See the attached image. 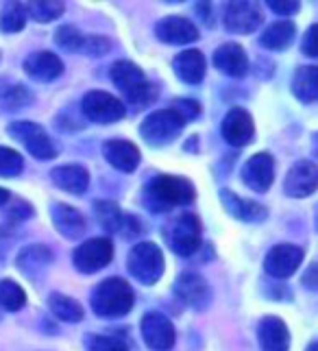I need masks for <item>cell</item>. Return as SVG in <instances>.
<instances>
[{"instance_id": "cell-1", "label": "cell", "mask_w": 318, "mask_h": 351, "mask_svg": "<svg viewBox=\"0 0 318 351\" xmlns=\"http://www.w3.org/2000/svg\"><path fill=\"white\" fill-rule=\"evenodd\" d=\"M197 197L192 181L175 175H159L146 188V203L151 210H170L179 205H190Z\"/></svg>"}, {"instance_id": "cell-2", "label": "cell", "mask_w": 318, "mask_h": 351, "mask_svg": "<svg viewBox=\"0 0 318 351\" xmlns=\"http://www.w3.org/2000/svg\"><path fill=\"white\" fill-rule=\"evenodd\" d=\"M133 301H136V297H133L131 286L120 277H109V280L96 286L92 295V310L96 317L118 319L131 312Z\"/></svg>"}, {"instance_id": "cell-3", "label": "cell", "mask_w": 318, "mask_h": 351, "mask_svg": "<svg viewBox=\"0 0 318 351\" xmlns=\"http://www.w3.org/2000/svg\"><path fill=\"white\" fill-rule=\"evenodd\" d=\"M112 81L116 83V88L127 96L129 103L140 110V107L151 105L155 99V88L151 86V81L146 79L140 66L127 59H120L112 66Z\"/></svg>"}, {"instance_id": "cell-4", "label": "cell", "mask_w": 318, "mask_h": 351, "mask_svg": "<svg viewBox=\"0 0 318 351\" xmlns=\"http://www.w3.org/2000/svg\"><path fill=\"white\" fill-rule=\"evenodd\" d=\"M164 238L177 256L190 258L201 247V221L190 212L177 214L164 227Z\"/></svg>"}, {"instance_id": "cell-5", "label": "cell", "mask_w": 318, "mask_h": 351, "mask_svg": "<svg viewBox=\"0 0 318 351\" xmlns=\"http://www.w3.org/2000/svg\"><path fill=\"white\" fill-rule=\"evenodd\" d=\"M127 266L138 282L151 286L164 275V253L155 242H140L131 249Z\"/></svg>"}, {"instance_id": "cell-6", "label": "cell", "mask_w": 318, "mask_h": 351, "mask_svg": "<svg viewBox=\"0 0 318 351\" xmlns=\"http://www.w3.org/2000/svg\"><path fill=\"white\" fill-rule=\"evenodd\" d=\"M183 125L186 123L173 110H162L146 116V120L140 127V136L151 147H166V144L175 142L181 136Z\"/></svg>"}, {"instance_id": "cell-7", "label": "cell", "mask_w": 318, "mask_h": 351, "mask_svg": "<svg viewBox=\"0 0 318 351\" xmlns=\"http://www.w3.org/2000/svg\"><path fill=\"white\" fill-rule=\"evenodd\" d=\"M7 133L14 140H18L20 144H24V149H27L33 157H38V160H55L59 153L53 140L48 138V133L40 125L29 123V120L11 123L7 127Z\"/></svg>"}, {"instance_id": "cell-8", "label": "cell", "mask_w": 318, "mask_h": 351, "mask_svg": "<svg viewBox=\"0 0 318 351\" xmlns=\"http://www.w3.org/2000/svg\"><path fill=\"white\" fill-rule=\"evenodd\" d=\"M81 110H83L85 118H88L90 123H96V125L118 123V120H122L127 114V107L122 105L116 96L107 94L103 90H94V92L85 94L83 103H81Z\"/></svg>"}, {"instance_id": "cell-9", "label": "cell", "mask_w": 318, "mask_h": 351, "mask_svg": "<svg viewBox=\"0 0 318 351\" xmlns=\"http://www.w3.org/2000/svg\"><path fill=\"white\" fill-rule=\"evenodd\" d=\"M112 258H114V247H112V240H107V238L85 240L83 245H79L75 253H72L75 269L85 275L105 269V266L112 262Z\"/></svg>"}, {"instance_id": "cell-10", "label": "cell", "mask_w": 318, "mask_h": 351, "mask_svg": "<svg viewBox=\"0 0 318 351\" xmlns=\"http://www.w3.org/2000/svg\"><path fill=\"white\" fill-rule=\"evenodd\" d=\"M142 338L153 351H170L175 345V328L162 312H149L142 319Z\"/></svg>"}, {"instance_id": "cell-11", "label": "cell", "mask_w": 318, "mask_h": 351, "mask_svg": "<svg viewBox=\"0 0 318 351\" xmlns=\"http://www.w3.org/2000/svg\"><path fill=\"white\" fill-rule=\"evenodd\" d=\"M264 22L262 9L255 3H229L225 9V29L229 33L249 35Z\"/></svg>"}, {"instance_id": "cell-12", "label": "cell", "mask_w": 318, "mask_h": 351, "mask_svg": "<svg viewBox=\"0 0 318 351\" xmlns=\"http://www.w3.org/2000/svg\"><path fill=\"white\" fill-rule=\"evenodd\" d=\"M303 256H305V251L297 245H277L268 251V256L264 260V269L271 277L286 280V277H290L299 269Z\"/></svg>"}, {"instance_id": "cell-13", "label": "cell", "mask_w": 318, "mask_h": 351, "mask_svg": "<svg viewBox=\"0 0 318 351\" xmlns=\"http://www.w3.org/2000/svg\"><path fill=\"white\" fill-rule=\"evenodd\" d=\"M220 131H223V138L231 144V147H244V144H249L253 140L255 125H253V118L247 110L234 107V110L227 112Z\"/></svg>"}, {"instance_id": "cell-14", "label": "cell", "mask_w": 318, "mask_h": 351, "mask_svg": "<svg viewBox=\"0 0 318 351\" xmlns=\"http://www.w3.org/2000/svg\"><path fill=\"white\" fill-rule=\"evenodd\" d=\"M242 179L251 190L255 192H268L275 179V162L268 153H258L244 164L242 168Z\"/></svg>"}, {"instance_id": "cell-15", "label": "cell", "mask_w": 318, "mask_h": 351, "mask_svg": "<svg viewBox=\"0 0 318 351\" xmlns=\"http://www.w3.org/2000/svg\"><path fill=\"white\" fill-rule=\"evenodd\" d=\"M175 295L179 297V301H183L188 308L194 310H203L210 304V286L197 273H183L177 284H175Z\"/></svg>"}, {"instance_id": "cell-16", "label": "cell", "mask_w": 318, "mask_h": 351, "mask_svg": "<svg viewBox=\"0 0 318 351\" xmlns=\"http://www.w3.org/2000/svg\"><path fill=\"white\" fill-rule=\"evenodd\" d=\"M316 184H318L316 166L312 162L303 160V162H297L288 171L284 190H286V195L292 197V199H305V197H310L312 192L316 190Z\"/></svg>"}, {"instance_id": "cell-17", "label": "cell", "mask_w": 318, "mask_h": 351, "mask_svg": "<svg viewBox=\"0 0 318 351\" xmlns=\"http://www.w3.org/2000/svg\"><path fill=\"white\" fill-rule=\"evenodd\" d=\"M157 38L166 42V44H192L199 40V29L188 18H181V16H168L164 20L157 22L155 27Z\"/></svg>"}, {"instance_id": "cell-18", "label": "cell", "mask_w": 318, "mask_h": 351, "mask_svg": "<svg viewBox=\"0 0 318 351\" xmlns=\"http://www.w3.org/2000/svg\"><path fill=\"white\" fill-rule=\"evenodd\" d=\"M24 72L40 83H51L64 75V62H61L55 53H48V51L33 53L27 57V62H24Z\"/></svg>"}, {"instance_id": "cell-19", "label": "cell", "mask_w": 318, "mask_h": 351, "mask_svg": "<svg viewBox=\"0 0 318 351\" xmlns=\"http://www.w3.org/2000/svg\"><path fill=\"white\" fill-rule=\"evenodd\" d=\"M105 160L120 173H133L140 164V151L129 140H109L103 144Z\"/></svg>"}, {"instance_id": "cell-20", "label": "cell", "mask_w": 318, "mask_h": 351, "mask_svg": "<svg viewBox=\"0 0 318 351\" xmlns=\"http://www.w3.org/2000/svg\"><path fill=\"white\" fill-rule=\"evenodd\" d=\"M220 201H223L229 216H234V219L244 221V223H262L268 216V210L264 205L242 199V197L234 195L231 190H220Z\"/></svg>"}, {"instance_id": "cell-21", "label": "cell", "mask_w": 318, "mask_h": 351, "mask_svg": "<svg viewBox=\"0 0 318 351\" xmlns=\"http://www.w3.org/2000/svg\"><path fill=\"white\" fill-rule=\"evenodd\" d=\"M258 338L262 351H288L290 349V332L286 323L277 317H266L258 325Z\"/></svg>"}, {"instance_id": "cell-22", "label": "cell", "mask_w": 318, "mask_h": 351, "mask_svg": "<svg viewBox=\"0 0 318 351\" xmlns=\"http://www.w3.org/2000/svg\"><path fill=\"white\" fill-rule=\"evenodd\" d=\"M53 225L57 227V232L68 238V240H77L85 234V219L83 214L66 203H55L53 205Z\"/></svg>"}, {"instance_id": "cell-23", "label": "cell", "mask_w": 318, "mask_h": 351, "mask_svg": "<svg viewBox=\"0 0 318 351\" xmlns=\"http://www.w3.org/2000/svg\"><path fill=\"white\" fill-rule=\"evenodd\" d=\"M214 66L225 72L227 77H244L249 70V59H247V53L242 51V46L238 44H223L214 53Z\"/></svg>"}, {"instance_id": "cell-24", "label": "cell", "mask_w": 318, "mask_h": 351, "mask_svg": "<svg viewBox=\"0 0 318 351\" xmlns=\"http://www.w3.org/2000/svg\"><path fill=\"white\" fill-rule=\"evenodd\" d=\"M173 68H175L177 77H179L183 83L197 86V83H201L203 77H205L207 64H205V57H203L201 51H183V53H179V55L175 57Z\"/></svg>"}, {"instance_id": "cell-25", "label": "cell", "mask_w": 318, "mask_h": 351, "mask_svg": "<svg viewBox=\"0 0 318 351\" xmlns=\"http://www.w3.org/2000/svg\"><path fill=\"white\" fill-rule=\"evenodd\" d=\"M53 184L70 195H83L90 186V173L83 166H59L53 168Z\"/></svg>"}, {"instance_id": "cell-26", "label": "cell", "mask_w": 318, "mask_h": 351, "mask_svg": "<svg viewBox=\"0 0 318 351\" xmlns=\"http://www.w3.org/2000/svg\"><path fill=\"white\" fill-rule=\"evenodd\" d=\"M51 264H53V253L44 245H31L27 249H22L18 256V269L29 277L40 275Z\"/></svg>"}, {"instance_id": "cell-27", "label": "cell", "mask_w": 318, "mask_h": 351, "mask_svg": "<svg viewBox=\"0 0 318 351\" xmlns=\"http://www.w3.org/2000/svg\"><path fill=\"white\" fill-rule=\"evenodd\" d=\"M292 92L301 103H314L318 96V70L316 66H303L295 72Z\"/></svg>"}, {"instance_id": "cell-28", "label": "cell", "mask_w": 318, "mask_h": 351, "mask_svg": "<svg viewBox=\"0 0 318 351\" xmlns=\"http://www.w3.org/2000/svg\"><path fill=\"white\" fill-rule=\"evenodd\" d=\"M295 24L288 22V20H281V22H273L271 27H268L264 33H262V46L268 48V51H284L292 44L295 40Z\"/></svg>"}, {"instance_id": "cell-29", "label": "cell", "mask_w": 318, "mask_h": 351, "mask_svg": "<svg viewBox=\"0 0 318 351\" xmlns=\"http://www.w3.org/2000/svg\"><path fill=\"white\" fill-rule=\"evenodd\" d=\"M48 308H51V312L57 319L66 321V323H79L83 319V308L79 306V301H75L68 295L53 293L48 297Z\"/></svg>"}, {"instance_id": "cell-30", "label": "cell", "mask_w": 318, "mask_h": 351, "mask_svg": "<svg viewBox=\"0 0 318 351\" xmlns=\"http://www.w3.org/2000/svg\"><path fill=\"white\" fill-rule=\"evenodd\" d=\"M96 210V219H99L101 227L105 232H120L122 229V221H125V214L120 212V208L112 201H99L94 205Z\"/></svg>"}, {"instance_id": "cell-31", "label": "cell", "mask_w": 318, "mask_h": 351, "mask_svg": "<svg viewBox=\"0 0 318 351\" xmlns=\"http://www.w3.org/2000/svg\"><path fill=\"white\" fill-rule=\"evenodd\" d=\"M64 3H57V0H35V3L24 5L27 16H31L35 22H53L64 14Z\"/></svg>"}, {"instance_id": "cell-32", "label": "cell", "mask_w": 318, "mask_h": 351, "mask_svg": "<svg viewBox=\"0 0 318 351\" xmlns=\"http://www.w3.org/2000/svg\"><path fill=\"white\" fill-rule=\"evenodd\" d=\"M24 304H27V295L16 284L14 280L0 282V308H5L7 312H18Z\"/></svg>"}, {"instance_id": "cell-33", "label": "cell", "mask_w": 318, "mask_h": 351, "mask_svg": "<svg viewBox=\"0 0 318 351\" xmlns=\"http://www.w3.org/2000/svg\"><path fill=\"white\" fill-rule=\"evenodd\" d=\"M27 24V11H24L22 3H9L3 9V16H0V31L3 33H18L24 29Z\"/></svg>"}, {"instance_id": "cell-34", "label": "cell", "mask_w": 318, "mask_h": 351, "mask_svg": "<svg viewBox=\"0 0 318 351\" xmlns=\"http://www.w3.org/2000/svg\"><path fill=\"white\" fill-rule=\"evenodd\" d=\"M83 42H85V35L79 29L70 27V24H64V27H59L55 31V44L66 53H81Z\"/></svg>"}, {"instance_id": "cell-35", "label": "cell", "mask_w": 318, "mask_h": 351, "mask_svg": "<svg viewBox=\"0 0 318 351\" xmlns=\"http://www.w3.org/2000/svg\"><path fill=\"white\" fill-rule=\"evenodd\" d=\"M31 103H33V92L24 86H14V88L5 90V94H3V110L5 112H18Z\"/></svg>"}, {"instance_id": "cell-36", "label": "cell", "mask_w": 318, "mask_h": 351, "mask_svg": "<svg viewBox=\"0 0 318 351\" xmlns=\"http://www.w3.org/2000/svg\"><path fill=\"white\" fill-rule=\"evenodd\" d=\"M22 168H24V160L18 151L0 147V177H16L22 173Z\"/></svg>"}, {"instance_id": "cell-37", "label": "cell", "mask_w": 318, "mask_h": 351, "mask_svg": "<svg viewBox=\"0 0 318 351\" xmlns=\"http://www.w3.org/2000/svg\"><path fill=\"white\" fill-rule=\"evenodd\" d=\"M90 351H129V345L120 336H107V334H94L88 338Z\"/></svg>"}, {"instance_id": "cell-38", "label": "cell", "mask_w": 318, "mask_h": 351, "mask_svg": "<svg viewBox=\"0 0 318 351\" xmlns=\"http://www.w3.org/2000/svg\"><path fill=\"white\" fill-rule=\"evenodd\" d=\"M183 123H188V120H194L199 114H201V105L197 101H190V99H181V101H175V105L170 107Z\"/></svg>"}, {"instance_id": "cell-39", "label": "cell", "mask_w": 318, "mask_h": 351, "mask_svg": "<svg viewBox=\"0 0 318 351\" xmlns=\"http://www.w3.org/2000/svg\"><path fill=\"white\" fill-rule=\"evenodd\" d=\"M109 48H112V44H109V40H107V38H101V35H92V38H85L81 53L99 57V55L109 53Z\"/></svg>"}, {"instance_id": "cell-40", "label": "cell", "mask_w": 318, "mask_h": 351, "mask_svg": "<svg viewBox=\"0 0 318 351\" xmlns=\"http://www.w3.org/2000/svg\"><path fill=\"white\" fill-rule=\"evenodd\" d=\"M266 5L279 16H295L301 9V3H297V0H268Z\"/></svg>"}, {"instance_id": "cell-41", "label": "cell", "mask_w": 318, "mask_h": 351, "mask_svg": "<svg viewBox=\"0 0 318 351\" xmlns=\"http://www.w3.org/2000/svg\"><path fill=\"white\" fill-rule=\"evenodd\" d=\"M7 216L11 221H27L33 216V208L29 203H24V201H14V205L9 208Z\"/></svg>"}, {"instance_id": "cell-42", "label": "cell", "mask_w": 318, "mask_h": 351, "mask_svg": "<svg viewBox=\"0 0 318 351\" xmlns=\"http://www.w3.org/2000/svg\"><path fill=\"white\" fill-rule=\"evenodd\" d=\"M314 35H316V27L312 24V27L305 31V38H303V53L308 55V57H316V40H314Z\"/></svg>"}, {"instance_id": "cell-43", "label": "cell", "mask_w": 318, "mask_h": 351, "mask_svg": "<svg viewBox=\"0 0 318 351\" xmlns=\"http://www.w3.org/2000/svg\"><path fill=\"white\" fill-rule=\"evenodd\" d=\"M314 275H316V264L310 266V271H308V277H303V284L308 286V288H314L316 286V280H314Z\"/></svg>"}, {"instance_id": "cell-44", "label": "cell", "mask_w": 318, "mask_h": 351, "mask_svg": "<svg viewBox=\"0 0 318 351\" xmlns=\"http://www.w3.org/2000/svg\"><path fill=\"white\" fill-rule=\"evenodd\" d=\"M9 199H11V195L5 190V188H0V205H7L9 203Z\"/></svg>"}, {"instance_id": "cell-45", "label": "cell", "mask_w": 318, "mask_h": 351, "mask_svg": "<svg viewBox=\"0 0 318 351\" xmlns=\"http://www.w3.org/2000/svg\"><path fill=\"white\" fill-rule=\"evenodd\" d=\"M308 351H316V345H314V343H312V345H310V349H308Z\"/></svg>"}]
</instances>
